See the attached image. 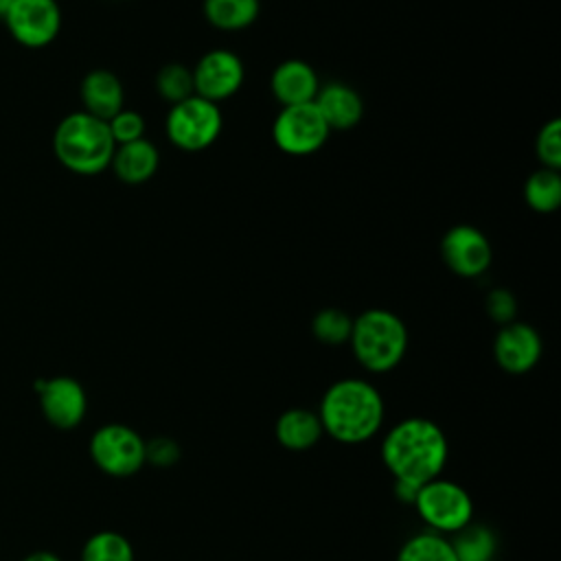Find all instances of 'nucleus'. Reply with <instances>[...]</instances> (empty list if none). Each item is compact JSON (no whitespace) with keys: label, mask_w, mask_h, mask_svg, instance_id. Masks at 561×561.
<instances>
[{"label":"nucleus","mask_w":561,"mask_h":561,"mask_svg":"<svg viewBox=\"0 0 561 561\" xmlns=\"http://www.w3.org/2000/svg\"><path fill=\"white\" fill-rule=\"evenodd\" d=\"M447 438L443 430L421 416L392 425L381 443V460L394 476V482L423 486L440 476L447 462Z\"/></svg>","instance_id":"nucleus-1"},{"label":"nucleus","mask_w":561,"mask_h":561,"mask_svg":"<svg viewBox=\"0 0 561 561\" xmlns=\"http://www.w3.org/2000/svg\"><path fill=\"white\" fill-rule=\"evenodd\" d=\"M322 430L344 445H359L373 438L383 423V399L364 379H340L331 383L320 401Z\"/></svg>","instance_id":"nucleus-2"},{"label":"nucleus","mask_w":561,"mask_h":561,"mask_svg":"<svg viewBox=\"0 0 561 561\" xmlns=\"http://www.w3.org/2000/svg\"><path fill=\"white\" fill-rule=\"evenodd\" d=\"M116 142L105 121L72 112L59 121L53 134V151L57 160L77 175H96L112 162Z\"/></svg>","instance_id":"nucleus-3"},{"label":"nucleus","mask_w":561,"mask_h":561,"mask_svg":"<svg viewBox=\"0 0 561 561\" xmlns=\"http://www.w3.org/2000/svg\"><path fill=\"white\" fill-rule=\"evenodd\" d=\"M355 359L370 373L392 370L408 351V329L388 309H368L353 320L348 337Z\"/></svg>","instance_id":"nucleus-4"},{"label":"nucleus","mask_w":561,"mask_h":561,"mask_svg":"<svg viewBox=\"0 0 561 561\" xmlns=\"http://www.w3.org/2000/svg\"><path fill=\"white\" fill-rule=\"evenodd\" d=\"M221 112L197 94L171 105L167 114V136L182 151H202L210 147L221 131Z\"/></svg>","instance_id":"nucleus-5"},{"label":"nucleus","mask_w":561,"mask_h":561,"mask_svg":"<svg viewBox=\"0 0 561 561\" xmlns=\"http://www.w3.org/2000/svg\"><path fill=\"white\" fill-rule=\"evenodd\" d=\"M414 508L434 533H456L473 517L469 493L460 484L443 478H434L419 486Z\"/></svg>","instance_id":"nucleus-6"},{"label":"nucleus","mask_w":561,"mask_h":561,"mask_svg":"<svg viewBox=\"0 0 561 561\" xmlns=\"http://www.w3.org/2000/svg\"><path fill=\"white\" fill-rule=\"evenodd\" d=\"M145 443L147 440L136 430L123 423H107L92 434L90 456L103 473L127 478L138 473L147 462Z\"/></svg>","instance_id":"nucleus-7"},{"label":"nucleus","mask_w":561,"mask_h":561,"mask_svg":"<svg viewBox=\"0 0 561 561\" xmlns=\"http://www.w3.org/2000/svg\"><path fill=\"white\" fill-rule=\"evenodd\" d=\"M331 129L327 127L316 103L287 105L280 110L272 125L274 145L287 156H311L329 138Z\"/></svg>","instance_id":"nucleus-8"},{"label":"nucleus","mask_w":561,"mask_h":561,"mask_svg":"<svg viewBox=\"0 0 561 561\" xmlns=\"http://www.w3.org/2000/svg\"><path fill=\"white\" fill-rule=\"evenodd\" d=\"M2 20L11 37L26 48L48 46L61 28L57 0H13Z\"/></svg>","instance_id":"nucleus-9"},{"label":"nucleus","mask_w":561,"mask_h":561,"mask_svg":"<svg viewBox=\"0 0 561 561\" xmlns=\"http://www.w3.org/2000/svg\"><path fill=\"white\" fill-rule=\"evenodd\" d=\"M245 79L243 61L224 48L206 53L193 68V85L195 94L210 101L221 103L234 96Z\"/></svg>","instance_id":"nucleus-10"},{"label":"nucleus","mask_w":561,"mask_h":561,"mask_svg":"<svg viewBox=\"0 0 561 561\" xmlns=\"http://www.w3.org/2000/svg\"><path fill=\"white\" fill-rule=\"evenodd\" d=\"M440 256L456 276L476 278L489 270L493 250L484 232L460 224L445 232L440 241Z\"/></svg>","instance_id":"nucleus-11"},{"label":"nucleus","mask_w":561,"mask_h":561,"mask_svg":"<svg viewBox=\"0 0 561 561\" xmlns=\"http://www.w3.org/2000/svg\"><path fill=\"white\" fill-rule=\"evenodd\" d=\"M39 408L44 419L57 430L77 427L88 410L83 386L72 377H53L39 383Z\"/></svg>","instance_id":"nucleus-12"},{"label":"nucleus","mask_w":561,"mask_h":561,"mask_svg":"<svg viewBox=\"0 0 561 561\" xmlns=\"http://www.w3.org/2000/svg\"><path fill=\"white\" fill-rule=\"evenodd\" d=\"M493 355L502 370L524 375L535 368L541 357V337L526 322H508L495 335Z\"/></svg>","instance_id":"nucleus-13"},{"label":"nucleus","mask_w":561,"mask_h":561,"mask_svg":"<svg viewBox=\"0 0 561 561\" xmlns=\"http://www.w3.org/2000/svg\"><path fill=\"white\" fill-rule=\"evenodd\" d=\"M272 94L283 107L311 103L320 90L316 70L302 59H287L278 64L270 81Z\"/></svg>","instance_id":"nucleus-14"},{"label":"nucleus","mask_w":561,"mask_h":561,"mask_svg":"<svg viewBox=\"0 0 561 561\" xmlns=\"http://www.w3.org/2000/svg\"><path fill=\"white\" fill-rule=\"evenodd\" d=\"M79 92H81L83 112H88L105 123L123 110V99H125L123 83L110 70L88 72L81 81Z\"/></svg>","instance_id":"nucleus-15"},{"label":"nucleus","mask_w":561,"mask_h":561,"mask_svg":"<svg viewBox=\"0 0 561 561\" xmlns=\"http://www.w3.org/2000/svg\"><path fill=\"white\" fill-rule=\"evenodd\" d=\"M313 103L331 131L355 127L364 114L362 96L344 83H329L320 88Z\"/></svg>","instance_id":"nucleus-16"},{"label":"nucleus","mask_w":561,"mask_h":561,"mask_svg":"<svg viewBox=\"0 0 561 561\" xmlns=\"http://www.w3.org/2000/svg\"><path fill=\"white\" fill-rule=\"evenodd\" d=\"M160 164V153L147 138L116 145L110 167L125 184H142L153 178Z\"/></svg>","instance_id":"nucleus-17"},{"label":"nucleus","mask_w":561,"mask_h":561,"mask_svg":"<svg viewBox=\"0 0 561 561\" xmlns=\"http://www.w3.org/2000/svg\"><path fill=\"white\" fill-rule=\"evenodd\" d=\"M276 440L291 451L311 449L324 434L320 416L307 408H289L285 410L274 425Z\"/></svg>","instance_id":"nucleus-18"},{"label":"nucleus","mask_w":561,"mask_h":561,"mask_svg":"<svg viewBox=\"0 0 561 561\" xmlns=\"http://www.w3.org/2000/svg\"><path fill=\"white\" fill-rule=\"evenodd\" d=\"M259 0H204L206 20L219 31H243L259 18Z\"/></svg>","instance_id":"nucleus-19"},{"label":"nucleus","mask_w":561,"mask_h":561,"mask_svg":"<svg viewBox=\"0 0 561 561\" xmlns=\"http://www.w3.org/2000/svg\"><path fill=\"white\" fill-rule=\"evenodd\" d=\"M458 561H491L497 550L495 533L484 524H465L449 541Z\"/></svg>","instance_id":"nucleus-20"},{"label":"nucleus","mask_w":561,"mask_h":561,"mask_svg":"<svg viewBox=\"0 0 561 561\" xmlns=\"http://www.w3.org/2000/svg\"><path fill=\"white\" fill-rule=\"evenodd\" d=\"M524 199L537 213H552L561 206V175L554 169L541 167L530 173L524 184Z\"/></svg>","instance_id":"nucleus-21"},{"label":"nucleus","mask_w":561,"mask_h":561,"mask_svg":"<svg viewBox=\"0 0 561 561\" xmlns=\"http://www.w3.org/2000/svg\"><path fill=\"white\" fill-rule=\"evenodd\" d=\"M397 561H458L449 539H445L440 533H419L410 537L399 554Z\"/></svg>","instance_id":"nucleus-22"},{"label":"nucleus","mask_w":561,"mask_h":561,"mask_svg":"<svg viewBox=\"0 0 561 561\" xmlns=\"http://www.w3.org/2000/svg\"><path fill=\"white\" fill-rule=\"evenodd\" d=\"M81 561H134V548L125 535L101 530L83 543Z\"/></svg>","instance_id":"nucleus-23"},{"label":"nucleus","mask_w":561,"mask_h":561,"mask_svg":"<svg viewBox=\"0 0 561 561\" xmlns=\"http://www.w3.org/2000/svg\"><path fill=\"white\" fill-rule=\"evenodd\" d=\"M156 90L171 105L193 96L195 94L193 70H188L184 64H178V61H171V64L162 66L156 75Z\"/></svg>","instance_id":"nucleus-24"},{"label":"nucleus","mask_w":561,"mask_h":561,"mask_svg":"<svg viewBox=\"0 0 561 561\" xmlns=\"http://www.w3.org/2000/svg\"><path fill=\"white\" fill-rule=\"evenodd\" d=\"M351 329H353V318L335 307H327L322 311H318L311 320V333L329 346H337L348 342L351 337Z\"/></svg>","instance_id":"nucleus-25"},{"label":"nucleus","mask_w":561,"mask_h":561,"mask_svg":"<svg viewBox=\"0 0 561 561\" xmlns=\"http://www.w3.org/2000/svg\"><path fill=\"white\" fill-rule=\"evenodd\" d=\"M535 153L546 169H561V121H548L535 140Z\"/></svg>","instance_id":"nucleus-26"},{"label":"nucleus","mask_w":561,"mask_h":561,"mask_svg":"<svg viewBox=\"0 0 561 561\" xmlns=\"http://www.w3.org/2000/svg\"><path fill=\"white\" fill-rule=\"evenodd\" d=\"M107 127H110V134H112L116 145H125V142L145 138L142 136L145 134V118L134 110L123 107L118 114H114L107 121Z\"/></svg>","instance_id":"nucleus-27"},{"label":"nucleus","mask_w":561,"mask_h":561,"mask_svg":"<svg viewBox=\"0 0 561 561\" xmlns=\"http://www.w3.org/2000/svg\"><path fill=\"white\" fill-rule=\"evenodd\" d=\"M484 305H486L489 318L502 327L513 322V318L517 313V300H515L513 291L506 287H495L493 291H489Z\"/></svg>","instance_id":"nucleus-28"},{"label":"nucleus","mask_w":561,"mask_h":561,"mask_svg":"<svg viewBox=\"0 0 561 561\" xmlns=\"http://www.w3.org/2000/svg\"><path fill=\"white\" fill-rule=\"evenodd\" d=\"M145 458L156 467H171L180 458V445L169 436H156L145 443Z\"/></svg>","instance_id":"nucleus-29"},{"label":"nucleus","mask_w":561,"mask_h":561,"mask_svg":"<svg viewBox=\"0 0 561 561\" xmlns=\"http://www.w3.org/2000/svg\"><path fill=\"white\" fill-rule=\"evenodd\" d=\"M22 561H61L57 554L48 552V550H37V552H31L26 554Z\"/></svg>","instance_id":"nucleus-30"},{"label":"nucleus","mask_w":561,"mask_h":561,"mask_svg":"<svg viewBox=\"0 0 561 561\" xmlns=\"http://www.w3.org/2000/svg\"><path fill=\"white\" fill-rule=\"evenodd\" d=\"M11 4H13V0H0V18H4V13L9 11Z\"/></svg>","instance_id":"nucleus-31"},{"label":"nucleus","mask_w":561,"mask_h":561,"mask_svg":"<svg viewBox=\"0 0 561 561\" xmlns=\"http://www.w3.org/2000/svg\"><path fill=\"white\" fill-rule=\"evenodd\" d=\"M491 561H493V559H491Z\"/></svg>","instance_id":"nucleus-32"}]
</instances>
